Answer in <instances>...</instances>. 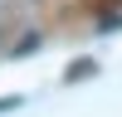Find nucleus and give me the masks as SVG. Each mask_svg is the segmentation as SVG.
<instances>
[{
	"instance_id": "nucleus-1",
	"label": "nucleus",
	"mask_w": 122,
	"mask_h": 117,
	"mask_svg": "<svg viewBox=\"0 0 122 117\" xmlns=\"http://www.w3.org/2000/svg\"><path fill=\"white\" fill-rule=\"evenodd\" d=\"M83 78H98V58H73V63L64 68V83H83Z\"/></svg>"
},
{
	"instance_id": "nucleus-2",
	"label": "nucleus",
	"mask_w": 122,
	"mask_h": 117,
	"mask_svg": "<svg viewBox=\"0 0 122 117\" xmlns=\"http://www.w3.org/2000/svg\"><path fill=\"white\" fill-rule=\"evenodd\" d=\"M34 49H39V34H25V39H20L15 49H10V54H15V58H29Z\"/></svg>"
},
{
	"instance_id": "nucleus-3",
	"label": "nucleus",
	"mask_w": 122,
	"mask_h": 117,
	"mask_svg": "<svg viewBox=\"0 0 122 117\" xmlns=\"http://www.w3.org/2000/svg\"><path fill=\"white\" fill-rule=\"evenodd\" d=\"M10 107H20V98H0V112H10Z\"/></svg>"
},
{
	"instance_id": "nucleus-4",
	"label": "nucleus",
	"mask_w": 122,
	"mask_h": 117,
	"mask_svg": "<svg viewBox=\"0 0 122 117\" xmlns=\"http://www.w3.org/2000/svg\"><path fill=\"white\" fill-rule=\"evenodd\" d=\"M93 5H122V0H93Z\"/></svg>"
}]
</instances>
